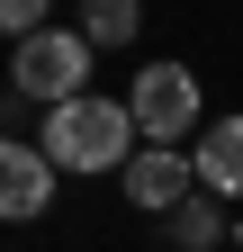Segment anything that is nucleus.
Returning <instances> with one entry per match:
<instances>
[{
  "mask_svg": "<svg viewBox=\"0 0 243 252\" xmlns=\"http://www.w3.org/2000/svg\"><path fill=\"white\" fill-rule=\"evenodd\" d=\"M135 108L126 99H63L45 108V162L54 171H126L135 162Z\"/></svg>",
  "mask_w": 243,
  "mask_h": 252,
  "instance_id": "obj_1",
  "label": "nucleus"
},
{
  "mask_svg": "<svg viewBox=\"0 0 243 252\" xmlns=\"http://www.w3.org/2000/svg\"><path fill=\"white\" fill-rule=\"evenodd\" d=\"M90 45L81 27H36V36H27L18 54H9V81H18V99H45V108H63V99H90Z\"/></svg>",
  "mask_w": 243,
  "mask_h": 252,
  "instance_id": "obj_2",
  "label": "nucleus"
},
{
  "mask_svg": "<svg viewBox=\"0 0 243 252\" xmlns=\"http://www.w3.org/2000/svg\"><path fill=\"white\" fill-rule=\"evenodd\" d=\"M126 108H135V126H144V144L180 153V135L198 126V72H189V63H144L135 90H126Z\"/></svg>",
  "mask_w": 243,
  "mask_h": 252,
  "instance_id": "obj_3",
  "label": "nucleus"
},
{
  "mask_svg": "<svg viewBox=\"0 0 243 252\" xmlns=\"http://www.w3.org/2000/svg\"><path fill=\"white\" fill-rule=\"evenodd\" d=\"M126 198H135L144 216H171L180 198H198V162H180V153H162V144H144L135 162H126Z\"/></svg>",
  "mask_w": 243,
  "mask_h": 252,
  "instance_id": "obj_4",
  "label": "nucleus"
},
{
  "mask_svg": "<svg viewBox=\"0 0 243 252\" xmlns=\"http://www.w3.org/2000/svg\"><path fill=\"white\" fill-rule=\"evenodd\" d=\"M54 198V162H45V144H9L0 153V216L9 225H27V216H45Z\"/></svg>",
  "mask_w": 243,
  "mask_h": 252,
  "instance_id": "obj_5",
  "label": "nucleus"
},
{
  "mask_svg": "<svg viewBox=\"0 0 243 252\" xmlns=\"http://www.w3.org/2000/svg\"><path fill=\"white\" fill-rule=\"evenodd\" d=\"M198 189H216V198H243V117L198 126Z\"/></svg>",
  "mask_w": 243,
  "mask_h": 252,
  "instance_id": "obj_6",
  "label": "nucleus"
},
{
  "mask_svg": "<svg viewBox=\"0 0 243 252\" xmlns=\"http://www.w3.org/2000/svg\"><path fill=\"white\" fill-rule=\"evenodd\" d=\"M162 234H171V252H216V243H225V207H216V189L180 198V207L162 216Z\"/></svg>",
  "mask_w": 243,
  "mask_h": 252,
  "instance_id": "obj_7",
  "label": "nucleus"
},
{
  "mask_svg": "<svg viewBox=\"0 0 243 252\" xmlns=\"http://www.w3.org/2000/svg\"><path fill=\"white\" fill-rule=\"evenodd\" d=\"M135 27H144V0H81V36L90 45H135Z\"/></svg>",
  "mask_w": 243,
  "mask_h": 252,
  "instance_id": "obj_8",
  "label": "nucleus"
},
{
  "mask_svg": "<svg viewBox=\"0 0 243 252\" xmlns=\"http://www.w3.org/2000/svg\"><path fill=\"white\" fill-rule=\"evenodd\" d=\"M0 27H9V36L27 45V36H36V27H45V0H0Z\"/></svg>",
  "mask_w": 243,
  "mask_h": 252,
  "instance_id": "obj_9",
  "label": "nucleus"
},
{
  "mask_svg": "<svg viewBox=\"0 0 243 252\" xmlns=\"http://www.w3.org/2000/svg\"><path fill=\"white\" fill-rule=\"evenodd\" d=\"M234 243H243V216H234Z\"/></svg>",
  "mask_w": 243,
  "mask_h": 252,
  "instance_id": "obj_10",
  "label": "nucleus"
}]
</instances>
